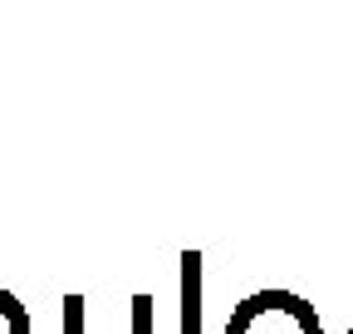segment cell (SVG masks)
I'll return each mask as SVG.
<instances>
[{"instance_id":"obj_3","label":"cell","mask_w":353,"mask_h":334,"mask_svg":"<svg viewBox=\"0 0 353 334\" xmlns=\"http://www.w3.org/2000/svg\"><path fill=\"white\" fill-rule=\"evenodd\" d=\"M132 334H152V300L148 295L132 300Z\"/></svg>"},{"instance_id":"obj_4","label":"cell","mask_w":353,"mask_h":334,"mask_svg":"<svg viewBox=\"0 0 353 334\" xmlns=\"http://www.w3.org/2000/svg\"><path fill=\"white\" fill-rule=\"evenodd\" d=\"M348 334H353V324H348Z\"/></svg>"},{"instance_id":"obj_1","label":"cell","mask_w":353,"mask_h":334,"mask_svg":"<svg viewBox=\"0 0 353 334\" xmlns=\"http://www.w3.org/2000/svg\"><path fill=\"white\" fill-rule=\"evenodd\" d=\"M226 334H324L314 320V305L290 295V290H255L236 305Z\"/></svg>"},{"instance_id":"obj_2","label":"cell","mask_w":353,"mask_h":334,"mask_svg":"<svg viewBox=\"0 0 353 334\" xmlns=\"http://www.w3.org/2000/svg\"><path fill=\"white\" fill-rule=\"evenodd\" d=\"M196 305H201V256H182V334H196Z\"/></svg>"}]
</instances>
